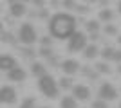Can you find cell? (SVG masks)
<instances>
[{"instance_id":"14","label":"cell","mask_w":121,"mask_h":108,"mask_svg":"<svg viewBox=\"0 0 121 108\" xmlns=\"http://www.w3.org/2000/svg\"><path fill=\"white\" fill-rule=\"evenodd\" d=\"M83 52H85V58H87V60H94V58L99 54V51H98V47L94 45V43H92V45H87Z\"/></svg>"},{"instance_id":"21","label":"cell","mask_w":121,"mask_h":108,"mask_svg":"<svg viewBox=\"0 0 121 108\" xmlns=\"http://www.w3.org/2000/svg\"><path fill=\"white\" fill-rule=\"evenodd\" d=\"M91 108H108V104H107L105 99H96V101L92 103V106H91Z\"/></svg>"},{"instance_id":"32","label":"cell","mask_w":121,"mask_h":108,"mask_svg":"<svg viewBox=\"0 0 121 108\" xmlns=\"http://www.w3.org/2000/svg\"><path fill=\"white\" fill-rule=\"evenodd\" d=\"M18 2H24V4H25V2H29V0H18Z\"/></svg>"},{"instance_id":"30","label":"cell","mask_w":121,"mask_h":108,"mask_svg":"<svg viewBox=\"0 0 121 108\" xmlns=\"http://www.w3.org/2000/svg\"><path fill=\"white\" fill-rule=\"evenodd\" d=\"M85 2H89V4H92V2H98V0H85Z\"/></svg>"},{"instance_id":"7","label":"cell","mask_w":121,"mask_h":108,"mask_svg":"<svg viewBox=\"0 0 121 108\" xmlns=\"http://www.w3.org/2000/svg\"><path fill=\"white\" fill-rule=\"evenodd\" d=\"M72 97L80 99V101H87L91 97V88L87 85H74L72 87Z\"/></svg>"},{"instance_id":"8","label":"cell","mask_w":121,"mask_h":108,"mask_svg":"<svg viewBox=\"0 0 121 108\" xmlns=\"http://www.w3.org/2000/svg\"><path fill=\"white\" fill-rule=\"evenodd\" d=\"M18 67L16 65V60L13 56H9V54H0V70L2 72H7L11 70V68Z\"/></svg>"},{"instance_id":"29","label":"cell","mask_w":121,"mask_h":108,"mask_svg":"<svg viewBox=\"0 0 121 108\" xmlns=\"http://www.w3.org/2000/svg\"><path fill=\"white\" fill-rule=\"evenodd\" d=\"M0 32H4V24H2V20H0Z\"/></svg>"},{"instance_id":"36","label":"cell","mask_w":121,"mask_h":108,"mask_svg":"<svg viewBox=\"0 0 121 108\" xmlns=\"http://www.w3.org/2000/svg\"><path fill=\"white\" fill-rule=\"evenodd\" d=\"M119 108H121V103H119Z\"/></svg>"},{"instance_id":"27","label":"cell","mask_w":121,"mask_h":108,"mask_svg":"<svg viewBox=\"0 0 121 108\" xmlns=\"http://www.w3.org/2000/svg\"><path fill=\"white\" fill-rule=\"evenodd\" d=\"M63 5L65 7H74V2L72 0H63Z\"/></svg>"},{"instance_id":"9","label":"cell","mask_w":121,"mask_h":108,"mask_svg":"<svg viewBox=\"0 0 121 108\" xmlns=\"http://www.w3.org/2000/svg\"><path fill=\"white\" fill-rule=\"evenodd\" d=\"M61 70L65 72V76H72V74H76L80 70V63L76 60H65L61 63Z\"/></svg>"},{"instance_id":"20","label":"cell","mask_w":121,"mask_h":108,"mask_svg":"<svg viewBox=\"0 0 121 108\" xmlns=\"http://www.w3.org/2000/svg\"><path fill=\"white\" fill-rule=\"evenodd\" d=\"M0 40L4 41V43H15V36L11 34V32H0Z\"/></svg>"},{"instance_id":"17","label":"cell","mask_w":121,"mask_h":108,"mask_svg":"<svg viewBox=\"0 0 121 108\" xmlns=\"http://www.w3.org/2000/svg\"><path fill=\"white\" fill-rule=\"evenodd\" d=\"M114 49H112V47H105V49H103V51H101V58H103V60H105V61H110L112 60V56H114Z\"/></svg>"},{"instance_id":"12","label":"cell","mask_w":121,"mask_h":108,"mask_svg":"<svg viewBox=\"0 0 121 108\" xmlns=\"http://www.w3.org/2000/svg\"><path fill=\"white\" fill-rule=\"evenodd\" d=\"M78 99L72 97V96H65V97L60 101V108H78Z\"/></svg>"},{"instance_id":"11","label":"cell","mask_w":121,"mask_h":108,"mask_svg":"<svg viewBox=\"0 0 121 108\" xmlns=\"http://www.w3.org/2000/svg\"><path fill=\"white\" fill-rule=\"evenodd\" d=\"M25 77H27V74H25V70L24 68H20V67H15V68H11V70H7V79L9 81H24Z\"/></svg>"},{"instance_id":"18","label":"cell","mask_w":121,"mask_h":108,"mask_svg":"<svg viewBox=\"0 0 121 108\" xmlns=\"http://www.w3.org/2000/svg\"><path fill=\"white\" fill-rule=\"evenodd\" d=\"M35 104H36V99L35 97H25L18 108H35Z\"/></svg>"},{"instance_id":"31","label":"cell","mask_w":121,"mask_h":108,"mask_svg":"<svg viewBox=\"0 0 121 108\" xmlns=\"http://www.w3.org/2000/svg\"><path fill=\"white\" fill-rule=\"evenodd\" d=\"M117 72H119V74H121V63H119V67H117Z\"/></svg>"},{"instance_id":"22","label":"cell","mask_w":121,"mask_h":108,"mask_svg":"<svg viewBox=\"0 0 121 108\" xmlns=\"http://www.w3.org/2000/svg\"><path fill=\"white\" fill-rule=\"evenodd\" d=\"M105 34L114 36V34H117V29H116L114 25H108V24H107V25H105Z\"/></svg>"},{"instance_id":"35","label":"cell","mask_w":121,"mask_h":108,"mask_svg":"<svg viewBox=\"0 0 121 108\" xmlns=\"http://www.w3.org/2000/svg\"><path fill=\"white\" fill-rule=\"evenodd\" d=\"M119 13H121V4H119Z\"/></svg>"},{"instance_id":"5","label":"cell","mask_w":121,"mask_h":108,"mask_svg":"<svg viewBox=\"0 0 121 108\" xmlns=\"http://www.w3.org/2000/svg\"><path fill=\"white\" fill-rule=\"evenodd\" d=\"M16 101V90L9 85L0 87V104H13Z\"/></svg>"},{"instance_id":"26","label":"cell","mask_w":121,"mask_h":108,"mask_svg":"<svg viewBox=\"0 0 121 108\" xmlns=\"http://www.w3.org/2000/svg\"><path fill=\"white\" fill-rule=\"evenodd\" d=\"M112 61L121 63V51H116V52H114V56H112Z\"/></svg>"},{"instance_id":"1","label":"cell","mask_w":121,"mask_h":108,"mask_svg":"<svg viewBox=\"0 0 121 108\" xmlns=\"http://www.w3.org/2000/svg\"><path fill=\"white\" fill-rule=\"evenodd\" d=\"M76 32V18L69 13H56L49 20V34L58 40H69Z\"/></svg>"},{"instance_id":"3","label":"cell","mask_w":121,"mask_h":108,"mask_svg":"<svg viewBox=\"0 0 121 108\" xmlns=\"http://www.w3.org/2000/svg\"><path fill=\"white\" fill-rule=\"evenodd\" d=\"M18 40L22 41V45H33L36 43V31L31 24H22L20 31H18Z\"/></svg>"},{"instance_id":"10","label":"cell","mask_w":121,"mask_h":108,"mask_svg":"<svg viewBox=\"0 0 121 108\" xmlns=\"http://www.w3.org/2000/svg\"><path fill=\"white\" fill-rule=\"evenodd\" d=\"M25 4L24 2H13V4H9V13H11V16H15V18H22V16L25 15Z\"/></svg>"},{"instance_id":"24","label":"cell","mask_w":121,"mask_h":108,"mask_svg":"<svg viewBox=\"0 0 121 108\" xmlns=\"http://www.w3.org/2000/svg\"><path fill=\"white\" fill-rule=\"evenodd\" d=\"M40 54H42V56H45V58H51V56H52V51H51V47H42Z\"/></svg>"},{"instance_id":"15","label":"cell","mask_w":121,"mask_h":108,"mask_svg":"<svg viewBox=\"0 0 121 108\" xmlns=\"http://www.w3.org/2000/svg\"><path fill=\"white\" fill-rule=\"evenodd\" d=\"M58 87H60V88H63V90H69V88H72V79H71V77H69V76H63V77H61V79H60V81H58Z\"/></svg>"},{"instance_id":"19","label":"cell","mask_w":121,"mask_h":108,"mask_svg":"<svg viewBox=\"0 0 121 108\" xmlns=\"http://www.w3.org/2000/svg\"><path fill=\"white\" fill-rule=\"evenodd\" d=\"M87 31L98 32V31H99V22H96V20H89V22H87Z\"/></svg>"},{"instance_id":"33","label":"cell","mask_w":121,"mask_h":108,"mask_svg":"<svg viewBox=\"0 0 121 108\" xmlns=\"http://www.w3.org/2000/svg\"><path fill=\"white\" fill-rule=\"evenodd\" d=\"M117 41H119V45H121V36H119V38H117Z\"/></svg>"},{"instance_id":"23","label":"cell","mask_w":121,"mask_h":108,"mask_svg":"<svg viewBox=\"0 0 121 108\" xmlns=\"http://www.w3.org/2000/svg\"><path fill=\"white\" fill-rule=\"evenodd\" d=\"M96 68L101 72V74H108V72H110V67H108L107 63H99V65H98Z\"/></svg>"},{"instance_id":"28","label":"cell","mask_w":121,"mask_h":108,"mask_svg":"<svg viewBox=\"0 0 121 108\" xmlns=\"http://www.w3.org/2000/svg\"><path fill=\"white\" fill-rule=\"evenodd\" d=\"M33 2H35L36 5H43V0H33Z\"/></svg>"},{"instance_id":"16","label":"cell","mask_w":121,"mask_h":108,"mask_svg":"<svg viewBox=\"0 0 121 108\" xmlns=\"http://www.w3.org/2000/svg\"><path fill=\"white\" fill-rule=\"evenodd\" d=\"M112 18H114V13L110 9H101L99 11V20L101 22H110Z\"/></svg>"},{"instance_id":"13","label":"cell","mask_w":121,"mask_h":108,"mask_svg":"<svg viewBox=\"0 0 121 108\" xmlns=\"http://www.w3.org/2000/svg\"><path fill=\"white\" fill-rule=\"evenodd\" d=\"M31 74L36 76V77H42L43 74H47L45 65H43V63H33V65H31Z\"/></svg>"},{"instance_id":"34","label":"cell","mask_w":121,"mask_h":108,"mask_svg":"<svg viewBox=\"0 0 121 108\" xmlns=\"http://www.w3.org/2000/svg\"><path fill=\"white\" fill-rule=\"evenodd\" d=\"M40 108H49V106H40Z\"/></svg>"},{"instance_id":"25","label":"cell","mask_w":121,"mask_h":108,"mask_svg":"<svg viewBox=\"0 0 121 108\" xmlns=\"http://www.w3.org/2000/svg\"><path fill=\"white\" fill-rule=\"evenodd\" d=\"M51 43H52V40H51L49 36H45V38H42V47H51Z\"/></svg>"},{"instance_id":"4","label":"cell","mask_w":121,"mask_h":108,"mask_svg":"<svg viewBox=\"0 0 121 108\" xmlns=\"http://www.w3.org/2000/svg\"><path fill=\"white\" fill-rule=\"evenodd\" d=\"M87 47V36L83 32L76 31L74 34L69 38V51L71 52H80V51H85Z\"/></svg>"},{"instance_id":"2","label":"cell","mask_w":121,"mask_h":108,"mask_svg":"<svg viewBox=\"0 0 121 108\" xmlns=\"http://www.w3.org/2000/svg\"><path fill=\"white\" fill-rule=\"evenodd\" d=\"M38 88H40V92L49 99H56L58 94H60V87H58L56 79L51 76V74H43L42 77H38Z\"/></svg>"},{"instance_id":"6","label":"cell","mask_w":121,"mask_h":108,"mask_svg":"<svg viewBox=\"0 0 121 108\" xmlns=\"http://www.w3.org/2000/svg\"><path fill=\"white\" fill-rule=\"evenodd\" d=\"M99 99H105V101H114L117 97V90L114 88V85L110 83H103L99 87V92H98Z\"/></svg>"}]
</instances>
